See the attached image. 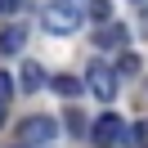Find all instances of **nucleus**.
Here are the masks:
<instances>
[{"label": "nucleus", "instance_id": "nucleus-6", "mask_svg": "<svg viewBox=\"0 0 148 148\" xmlns=\"http://www.w3.org/2000/svg\"><path fill=\"white\" fill-rule=\"evenodd\" d=\"M99 45L103 49H121V45H126V27H103L99 32Z\"/></svg>", "mask_w": 148, "mask_h": 148}, {"label": "nucleus", "instance_id": "nucleus-4", "mask_svg": "<svg viewBox=\"0 0 148 148\" xmlns=\"http://www.w3.org/2000/svg\"><path fill=\"white\" fill-rule=\"evenodd\" d=\"M126 126H121V117H117V112H108V117H99V121H94V144H99V148H112V144H126Z\"/></svg>", "mask_w": 148, "mask_h": 148}, {"label": "nucleus", "instance_id": "nucleus-2", "mask_svg": "<svg viewBox=\"0 0 148 148\" xmlns=\"http://www.w3.org/2000/svg\"><path fill=\"white\" fill-rule=\"evenodd\" d=\"M58 139V121L54 117H27L18 126V144H27V148H40V144H54Z\"/></svg>", "mask_w": 148, "mask_h": 148}, {"label": "nucleus", "instance_id": "nucleus-9", "mask_svg": "<svg viewBox=\"0 0 148 148\" xmlns=\"http://www.w3.org/2000/svg\"><path fill=\"white\" fill-rule=\"evenodd\" d=\"M85 14H90V18H99V23H108L112 5H108V0H85Z\"/></svg>", "mask_w": 148, "mask_h": 148}, {"label": "nucleus", "instance_id": "nucleus-3", "mask_svg": "<svg viewBox=\"0 0 148 148\" xmlns=\"http://www.w3.org/2000/svg\"><path fill=\"white\" fill-rule=\"evenodd\" d=\"M85 90H90L99 103H112V99H117V72L103 67V63H94L90 72H85Z\"/></svg>", "mask_w": 148, "mask_h": 148}, {"label": "nucleus", "instance_id": "nucleus-11", "mask_svg": "<svg viewBox=\"0 0 148 148\" xmlns=\"http://www.w3.org/2000/svg\"><path fill=\"white\" fill-rule=\"evenodd\" d=\"M5 9H18V0H0V14H5Z\"/></svg>", "mask_w": 148, "mask_h": 148}, {"label": "nucleus", "instance_id": "nucleus-12", "mask_svg": "<svg viewBox=\"0 0 148 148\" xmlns=\"http://www.w3.org/2000/svg\"><path fill=\"white\" fill-rule=\"evenodd\" d=\"M0 126H5V103H0Z\"/></svg>", "mask_w": 148, "mask_h": 148}, {"label": "nucleus", "instance_id": "nucleus-8", "mask_svg": "<svg viewBox=\"0 0 148 148\" xmlns=\"http://www.w3.org/2000/svg\"><path fill=\"white\" fill-rule=\"evenodd\" d=\"M40 81H45V72L36 63H23V90H40Z\"/></svg>", "mask_w": 148, "mask_h": 148}, {"label": "nucleus", "instance_id": "nucleus-1", "mask_svg": "<svg viewBox=\"0 0 148 148\" xmlns=\"http://www.w3.org/2000/svg\"><path fill=\"white\" fill-rule=\"evenodd\" d=\"M81 18H85V0H49L40 14L45 32H54V36H72L81 27Z\"/></svg>", "mask_w": 148, "mask_h": 148}, {"label": "nucleus", "instance_id": "nucleus-13", "mask_svg": "<svg viewBox=\"0 0 148 148\" xmlns=\"http://www.w3.org/2000/svg\"><path fill=\"white\" fill-rule=\"evenodd\" d=\"M18 148H27V144H18Z\"/></svg>", "mask_w": 148, "mask_h": 148}, {"label": "nucleus", "instance_id": "nucleus-7", "mask_svg": "<svg viewBox=\"0 0 148 148\" xmlns=\"http://www.w3.org/2000/svg\"><path fill=\"white\" fill-rule=\"evenodd\" d=\"M54 94H63V99H72V94H81V81H76V76H54Z\"/></svg>", "mask_w": 148, "mask_h": 148}, {"label": "nucleus", "instance_id": "nucleus-10", "mask_svg": "<svg viewBox=\"0 0 148 148\" xmlns=\"http://www.w3.org/2000/svg\"><path fill=\"white\" fill-rule=\"evenodd\" d=\"M5 99H14V76L9 72H0V103H5Z\"/></svg>", "mask_w": 148, "mask_h": 148}, {"label": "nucleus", "instance_id": "nucleus-5", "mask_svg": "<svg viewBox=\"0 0 148 148\" xmlns=\"http://www.w3.org/2000/svg\"><path fill=\"white\" fill-rule=\"evenodd\" d=\"M23 40H27V27H18V23H14V27H5V32H0V54H18Z\"/></svg>", "mask_w": 148, "mask_h": 148}]
</instances>
